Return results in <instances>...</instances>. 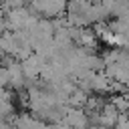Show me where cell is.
<instances>
[{
  "instance_id": "5b68a950",
  "label": "cell",
  "mask_w": 129,
  "mask_h": 129,
  "mask_svg": "<svg viewBox=\"0 0 129 129\" xmlns=\"http://www.w3.org/2000/svg\"><path fill=\"white\" fill-rule=\"evenodd\" d=\"M89 93H85V91H81V89H77L71 97H69V107H73V109H85V105H87V101H89Z\"/></svg>"
},
{
  "instance_id": "277c9868",
  "label": "cell",
  "mask_w": 129,
  "mask_h": 129,
  "mask_svg": "<svg viewBox=\"0 0 129 129\" xmlns=\"http://www.w3.org/2000/svg\"><path fill=\"white\" fill-rule=\"evenodd\" d=\"M119 117H121V113L113 107V103H109V105L101 111L99 127H103V129H115V127H117V123H119Z\"/></svg>"
},
{
  "instance_id": "ba28073f",
  "label": "cell",
  "mask_w": 129,
  "mask_h": 129,
  "mask_svg": "<svg viewBox=\"0 0 129 129\" xmlns=\"http://www.w3.org/2000/svg\"><path fill=\"white\" fill-rule=\"evenodd\" d=\"M115 129H129V115H121Z\"/></svg>"
},
{
  "instance_id": "6da1fadb",
  "label": "cell",
  "mask_w": 129,
  "mask_h": 129,
  "mask_svg": "<svg viewBox=\"0 0 129 129\" xmlns=\"http://www.w3.org/2000/svg\"><path fill=\"white\" fill-rule=\"evenodd\" d=\"M67 2L69 0H30V8L38 18H60L67 14Z\"/></svg>"
},
{
  "instance_id": "3957f363",
  "label": "cell",
  "mask_w": 129,
  "mask_h": 129,
  "mask_svg": "<svg viewBox=\"0 0 129 129\" xmlns=\"http://www.w3.org/2000/svg\"><path fill=\"white\" fill-rule=\"evenodd\" d=\"M50 62H52V60H50ZM46 64H48V62H44L40 56L30 54L26 60H22V73H24V77H26V79H40L42 69H44Z\"/></svg>"
},
{
  "instance_id": "7a4b0ae2",
  "label": "cell",
  "mask_w": 129,
  "mask_h": 129,
  "mask_svg": "<svg viewBox=\"0 0 129 129\" xmlns=\"http://www.w3.org/2000/svg\"><path fill=\"white\" fill-rule=\"evenodd\" d=\"M67 125H71L73 129H89L91 127V119L87 115L85 109H73V107H64V119Z\"/></svg>"
},
{
  "instance_id": "8992f818",
  "label": "cell",
  "mask_w": 129,
  "mask_h": 129,
  "mask_svg": "<svg viewBox=\"0 0 129 129\" xmlns=\"http://www.w3.org/2000/svg\"><path fill=\"white\" fill-rule=\"evenodd\" d=\"M113 107L121 113V115H129V97L127 95H113L111 97Z\"/></svg>"
},
{
  "instance_id": "52a82bcc",
  "label": "cell",
  "mask_w": 129,
  "mask_h": 129,
  "mask_svg": "<svg viewBox=\"0 0 129 129\" xmlns=\"http://www.w3.org/2000/svg\"><path fill=\"white\" fill-rule=\"evenodd\" d=\"M30 0H2V12H10V10H20V8H28Z\"/></svg>"
}]
</instances>
